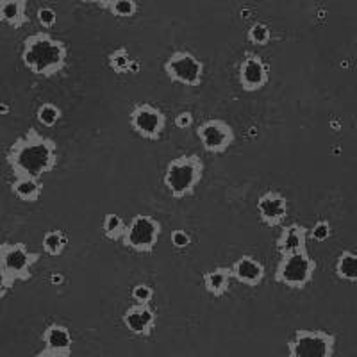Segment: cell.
Segmentation results:
<instances>
[{
    "label": "cell",
    "mask_w": 357,
    "mask_h": 357,
    "mask_svg": "<svg viewBox=\"0 0 357 357\" xmlns=\"http://www.w3.org/2000/svg\"><path fill=\"white\" fill-rule=\"evenodd\" d=\"M126 220L120 215H114V213H109V215L104 216L102 220V232L106 236L107 240L111 241H122L123 232H126Z\"/></svg>",
    "instance_id": "603a6c76"
},
{
    "label": "cell",
    "mask_w": 357,
    "mask_h": 357,
    "mask_svg": "<svg viewBox=\"0 0 357 357\" xmlns=\"http://www.w3.org/2000/svg\"><path fill=\"white\" fill-rule=\"evenodd\" d=\"M139 70H142V63L132 57V63H130L129 66V73H139Z\"/></svg>",
    "instance_id": "836d02e7"
},
{
    "label": "cell",
    "mask_w": 357,
    "mask_h": 357,
    "mask_svg": "<svg viewBox=\"0 0 357 357\" xmlns=\"http://www.w3.org/2000/svg\"><path fill=\"white\" fill-rule=\"evenodd\" d=\"M40 252L29 250L25 243H11V241L0 243V264L13 284L31 279L34 264L40 261Z\"/></svg>",
    "instance_id": "52a82bcc"
},
{
    "label": "cell",
    "mask_w": 357,
    "mask_h": 357,
    "mask_svg": "<svg viewBox=\"0 0 357 357\" xmlns=\"http://www.w3.org/2000/svg\"><path fill=\"white\" fill-rule=\"evenodd\" d=\"M6 162L11 168L13 177H31L41 181V177L52 172L59 162L57 143L31 127L11 143L6 152Z\"/></svg>",
    "instance_id": "6da1fadb"
},
{
    "label": "cell",
    "mask_w": 357,
    "mask_h": 357,
    "mask_svg": "<svg viewBox=\"0 0 357 357\" xmlns=\"http://www.w3.org/2000/svg\"><path fill=\"white\" fill-rule=\"evenodd\" d=\"M36 118L38 122H40V126L52 129V127H56L57 123H59V120L63 118V111L61 107L52 104V102H43V104L38 107Z\"/></svg>",
    "instance_id": "cb8c5ba5"
},
{
    "label": "cell",
    "mask_w": 357,
    "mask_h": 357,
    "mask_svg": "<svg viewBox=\"0 0 357 357\" xmlns=\"http://www.w3.org/2000/svg\"><path fill=\"white\" fill-rule=\"evenodd\" d=\"M257 215L266 227H280L289 211V204L282 193L275 190L264 191L257 199Z\"/></svg>",
    "instance_id": "7c38bea8"
},
{
    "label": "cell",
    "mask_w": 357,
    "mask_h": 357,
    "mask_svg": "<svg viewBox=\"0 0 357 357\" xmlns=\"http://www.w3.org/2000/svg\"><path fill=\"white\" fill-rule=\"evenodd\" d=\"M172 245H174L177 250H186L188 247L191 245V236L188 234L184 229H175V231H172Z\"/></svg>",
    "instance_id": "f546056e"
},
{
    "label": "cell",
    "mask_w": 357,
    "mask_h": 357,
    "mask_svg": "<svg viewBox=\"0 0 357 357\" xmlns=\"http://www.w3.org/2000/svg\"><path fill=\"white\" fill-rule=\"evenodd\" d=\"M197 138L202 143L204 151L209 154H225L234 145L236 132L232 126L220 118H209L197 127Z\"/></svg>",
    "instance_id": "30bf717a"
},
{
    "label": "cell",
    "mask_w": 357,
    "mask_h": 357,
    "mask_svg": "<svg viewBox=\"0 0 357 357\" xmlns=\"http://www.w3.org/2000/svg\"><path fill=\"white\" fill-rule=\"evenodd\" d=\"M61 282H65V277H63L61 273H52V275H50V284L52 286L61 284Z\"/></svg>",
    "instance_id": "d6a6232c"
},
{
    "label": "cell",
    "mask_w": 357,
    "mask_h": 357,
    "mask_svg": "<svg viewBox=\"0 0 357 357\" xmlns=\"http://www.w3.org/2000/svg\"><path fill=\"white\" fill-rule=\"evenodd\" d=\"M333 236V227H331L329 222H325V220H318L311 229H307V238H311L312 241H317V243H324Z\"/></svg>",
    "instance_id": "83f0119b"
},
{
    "label": "cell",
    "mask_w": 357,
    "mask_h": 357,
    "mask_svg": "<svg viewBox=\"0 0 357 357\" xmlns=\"http://www.w3.org/2000/svg\"><path fill=\"white\" fill-rule=\"evenodd\" d=\"M20 59L36 77H56L68 65V45L52 34L40 31L25 38Z\"/></svg>",
    "instance_id": "7a4b0ae2"
},
{
    "label": "cell",
    "mask_w": 357,
    "mask_h": 357,
    "mask_svg": "<svg viewBox=\"0 0 357 357\" xmlns=\"http://www.w3.org/2000/svg\"><path fill=\"white\" fill-rule=\"evenodd\" d=\"M66 245H68V236L61 231V229H50L43 234L41 240V247L43 252L50 257H59L65 252Z\"/></svg>",
    "instance_id": "44dd1931"
},
{
    "label": "cell",
    "mask_w": 357,
    "mask_h": 357,
    "mask_svg": "<svg viewBox=\"0 0 357 357\" xmlns=\"http://www.w3.org/2000/svg\"><path fill=\"white\" fill-rule=\"evenodd\" d=\"M336 336L321 329H296L288 341V357H334Z\"/></svg>",
    "instance_id": "8992f818"
},
{
    "label": "cell",
    "mask_w": 357,
    "mask_h": 357,
    "mask_svg": "<svg viewBox=\"0 0 357 357\" xmlns=\"http://www.w3.org/2000/svg\"><path fill=\"white\" fill-rule=\"evenodd\" d=\"M13 286L15 284H13L11 280L8 279V275H6V272H4V268H2V264H0V301H2L6 295H8L9 289H13Z\"/></svg>",
    "instance_id": "1f68e13d"
},
{
    "label": "cell",
    "mask_w": 357,
    "mask_h": 357,
    "mask_svg": "<svg viewBox=\"0 0 357 357\" xmlns=\"http://www.w3.org/2000/svg\"><path fill=\"white\" fill-rule=\"evenodd\" d=\"M0 24L13 29H22L29 24L25 0H0Z\"/></svg>",
    "instance_id": "e0dca14e"
},
{
    "label": "cell",
    "mask_w": 357,
    "mask_h": 357,
    "mask_svg": "<svg viewBox=\"0 0 357 357\" xmlns=\"http://www.w3.org/2000/svg\"><path fill=\"white\" fill-rule=\"evenodd\" d=\"M174 123L177 129H190L193 126V114L190 111H181L178 114H175Z\"/></svg>",
    "instance_id": "4dcf8cb0"
},
{
    "label": "cell",
    "mask_w": 357,
    "mask_h": 357,
    "mask_svg": "<svg viewBox=\"0 0 357 357\" xmlns=\"http://www.w3.org/2000/svg\"><path fill=\"white\" fill-rule=\"evenodd\" d=\"M129 123L130 129L138 134L139 138L158 142L167 127V114L154 104L142 102V104H136L129 113Z\"/></svg>",
    "instance_id": "9c48e42d"
},
{
    "label": "cell",
    "mask_w": 357,
    "mask_h": 357,
    "mask_svg": "<svg viewBox=\"0 0 357 357\" xmlns=\"http://www.w3.org/2000/svg\"><path fill=\"white\" fill-rule=\"evenodd\" d=\"M334 272L345 282H356L357 280V256L352 250H343L336 257L334 263Z\"/></svg>",
    "instance_id": "ffe728a7"
},
{
    "label": "cell",
    "mask_w": 357,
    "mask_h": 357,
    "mask_svg": "<svg viewBox=\"0 0 357 357\" xmlns=\"http://www.w3.org/2000/svg\"><path fill=\"white\" fill-rule=\"evenodd\" d=\"M36 18L38 24L43 29H52L57 24V11L54 8H50V6H43V8L38 9Z\"/></svg>",
    "instance_id": "f1b7e54d"
},
{
    "label": "cell",
    "mask_w": 357,
    "mask_h": 357,
    "mask_svg": "<svg viewBox=\"0 0 357 357\" xmlns=\"http://www.w3.org/2000/svg\"><path fill=\"white\" fill-rule=\"evenodd\" d=\"M97 6L107 9L116 18H132L139 9L138 2L134 0H107V2H98Z\"/></svg>",
    "instance_id": "7402d4cb"
},
{
    "label": "cell",
    "mask_w": 357,
    "mask_h": 357,
    "mask_svg": "<svg viewBox=\"0 0 357 357\" xmlns=\"http://www.w3.org/2000/svg\"><path fill=\"white\" fill-rule=\"evenodd\" d=\"M33 357H63V356H56V354H50V352H47V350H41V352H38L36 356H33ZM66 357H70V356H66Z\"/></svg>",
    "instance_id": "e575fe53"
},
{
    "label": "cell",
    "mask_w": 357,
    "mask_h": 357,
    "mask_svg": "<svg viewBox=\"0 0 357 357\" xmlns=\"http://www.w3.org/2000/svg\"><path fill=\"white\" fill-rule=\"evenodd\" d=\"M122 324L134 336L151 337L158 325V312L152 305L134 304L122 314Z\"/></svg>",
    "instance_id": "4fadbf2b"
},
{
    "label": "cell",
    "mask_w": 357,
    "mask_h": 357,
    "mask_svg": "<svg viewBox=\"0 0 357 357\" xmlns=\"http://www.w3.org/2000/svg\"><path fill=\"white\" fill-rule=\"evenodd\" d=\"M11 193L20 202L36 204L43 195V184L38 178L31 177H15L11 181Z\"/></svg>",
    "instance_id": "ac0fdd59"
},
{
    "label": "cell",
    "mask_w": 357,
    "mask_h": 357,
    "mask_svg": "<svg viewBox=\"0 0 357 357\" xmlns=\"http://www.w3.org/2000/svg\"><path fill=\"white\" fill-rule=\"evenodd\" d=\"M70 357H72V356H70Z\"/></svg>",
    "instance_id": "d590c367"
},
{
    "label": "cell",
    "mask_w": 357,
    "mask_h": 357,
    "mask_svg": "<svg viewBox=\"0 0 357 357\" xmlns=\"http://www.w3.org/2000/svg\"><path fill=\"white\" fill-rule=\"evenodd\" d=\"M204 172H206V165L200 155H178L167 165L162 184L175 200H183L195 193L197 186L202 183Z\"/></svg>",
    "instance_id": "3957f363"
},
{
    "label": "cell",
    "mask_w": 357,
    "mask_h": 357,
    "mask_svg": "<svg viewBox=\"0 0 357 357\" xmlns=\"http://www.w3.org/2000/svg\"><path fill=\"white\" fill-rule=\"evenodd\" d=\"M202 280L204 288L209 295L222 298L223 295H227L229 288H231V270L227 266H218L204 273Z\"/></svg>",
    "instance_id": "d6986e66"
},
{
    "label": "cell",
    "mask_w": 357,
    "mask_h": 357,
    "mask_svg": "<svg viewBox=\"0 0 357 357\" xmlns=\"http://www.w3.org/2000/svg\"><path fill=\"white\" fill-rule=\"evenodd\" d=\"M247 40L257 47H266L272 41V27L264 22H254L247 29Z\"/></svg>",
    "instance_id": "d4e9b609"
},
{
    "label": "cell",
    "mask_w": 357,
    "mask_h": 357,
    "mask_svg": "<svg viewBox=\"0 0 357 357\" xmlns=\"http://www.w3.org/2000/svg\"><path fill=\"white\" fill-rule=\"evenodd\" d=\"M41 341H43V350L47 352L63 357L72 356L73 336L66 325L50 324L41 334Z\"/></svg>",
    "instance_id": "9a60e30c"
},
{
    "label": "cell",
    "mask_w": 357,
    "mask_h": 357,
    "mask_svg": "<svg viewBox=\"0 0 357 357\" xmlns=\"http://www.w3.org/2000/svg\"><path fill=\"white\" fill-rule=\"evenodd\" d=\"M154 288L149 284H136L130 289V298L134 301V304L138 305H151L152 301H154Z\"/></svg>",
    "instance_id": "4316f807"
},
{
    "label": "cell",
    "mask_w": 357,
    "mask_h": 357,
    "mask_svg": "<svg viewBox=\"0 0 357 357\" xmlns=\"http://www.w3.org/2000/svg\"><path fill=\"white\" fill-rule=\"evenodd\" d=\"M238 81L243 91L257 93L270 82V65L256 52H245L238 70Z\"/></svg>",
    "instance_id": "8fae6325"
},
{
    "label": "cell",
    "mask_w": 357,
    "mask_h": 357,
    "mask_svg": "<svg viewBox=\"0 0 357 357\" xmlns=\"http://www.w3.org/2000/svg\"><path fill=\"white\" fill-rule=\"evenodd\" d=\"M202 59L190 50H175L165 61V73L172 82L184 86H200L204 81Z\"/></svg>",
    "instance_id": "ba28073f"
},
{
    "label": "cell",
    "mask_w": 357,
    "mask_h": 357,
    "mask_svg": "<svg viewBox=\"0 0 357 357\" xmlns=\"http://www.w3.org/2000/svg\"><path fill=\"white\" fill-rule=\"evenodd\" d=\"M130 63H132V57H130L129 50L123 49V47L113 50V52L107 56V66H109L114 73H118V75H126V73H129Z\"/></svg>",
    "instance_id": "484cf974"
},
{
    "label": "cell",
    "mask_w": 357,
    "mask_h": 357,
    "mask_svg": "<svg viewBox=\"0 0 357 357\" xmlns=\"http://www.w3.org/2000/svg\"><path fill=\"white\" fill-rule=\"evenodd\" d=\"M162 225L152 215H136L126 225L122 243L136 254H152L161 238Z\"/></svg>",
    "instance_id": "5b68a950"
},
{
    "label": "cell",
    "mask_w": 357,
    "mask_h": 357,
    "mask_svg": "<svg viewBox=\"0 0 357 357\" xmlns=\"http://www.w3.org/2000/svg\"><path fill=\"white\" fill-rule=\"evenodd\" d=\"M317 266V261H314V257H311L307 250L296 252V254L280 257L273 279H275L277 284L284 286V288L302 291L314 279Z\"/></svg>",
    "instance_id": "277c9868"
},
{
    "label": "cell",
    "mask_w": 357,
    "mask_h": 357,
    "mask_svg": "<svg viewBox=\"0 0 357 357\" xmlns=\"http://www.w3.org/2000/svg\"><path fill=\"white\" fill-rule=\"evenodd\" d=\"M229 270H231V279L238 280L240 284L248 286V288L259 286L266 275L264 264L254 256H241L240 259L234 261Z\"/></svg>",
    "instance_id": "5bb4252c"
},
{
    "label": "cell",
    "mask_w": 357,
    "mask_h": 357,
    "mask_svg": "<svg viewBox=\"0 0 357 357\" xmlns=\"http://www.w3.org/2000/svg\"><path fill=\"white\" fill-rule=\"evenodd\" d=\"M275 245L280 257L307 250V229L301 225V223H291V225L280 231V236L277 238Z\"/></svg>",
    "instance_id": "2e32d148"
}]
</instances>
